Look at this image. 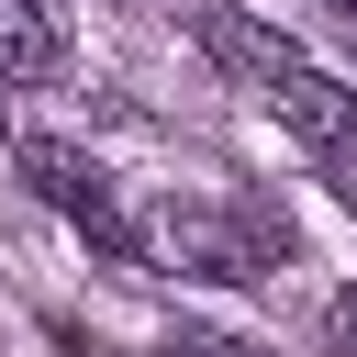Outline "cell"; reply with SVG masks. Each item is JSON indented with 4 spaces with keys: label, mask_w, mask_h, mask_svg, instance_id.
<instances>
[{
    "label": "cell",
    "mask_w": 357,
    "mask_h": 357,
    "mask_svg": "<svg viewBox=\"0 0 357 357\" xmlns=\"http://www.w3.org/2000/svg\"><path fill=\"white\" fill-rule=\"evenodd\" d=\"M145 257L190 268V279H268V257H290L279 212H212V201H167L145 223Z\"/></svg>",
    "instance_id": "cell-1"
},
{
    "label": "cell",
    "mask_w": 357,
    "mask_h": 357,
    "mask_svg": "<svg viewBox=\"0 0 357 357\" xmlns=\"http://www.w3.org/2000/svg\"><path fill=\"white\" fill-rule=\"evenodd\" d=\"M22 178H33V190H45V201L78 223V234H100L112 257H134V223L112 212V178H100L78 145H45V134H22Z\"/></svg>",
    "instance_id": "cell-2"
},
{
    "label": "cell",
    "mask_w": 357,
    "mask_h": 357,
    "mask_svg": "<svg viewBox=\"0 0 357 357\" xmlns=\"http://www.w3.org/2000/svg\"><path fill=\"white\" fill-rule=\"evenodd\" d=\"M190 45H201L234 89H268L279 67H301V45H290L279 22H257V11H234V0H190Z\"/></svg>",
    "instance_id": "cell-3"
},
{
    "label": "cell",
    "mask_w": 357,
    "mask_h": 357,
    "mask_svg": "<svg viewBox=\"0 0 357 357\" xmlns=\"http://www.w3.org/2000/svg\"><path fill=\"white\" fill-rule=\"evenodd\" d=\"M56 67H67V11L56 0H0V89L56 78Z\"/></svg>",
    "instance_id": "cell-4"
},
{
    "label": "cell",
    "mask_w": 357,
    "mask_h": 357,
    "mask_svg": "<svg viewBox=\"0 0 357 357\" xmlns=\"http://www.w3.org/2000/svg\"><path fill=\"white\" fill-rule=\"evenodd\" d=\"M156 357H268V346H245V335H212V324H178Z\"/></svg>",
    "instance_id": "cell-5"
},
{
    "label": "cell",
    "mask_w": 357,
    "mask_h": 357,
    "mask_svg": "<svg viewBox=\"0 0 357 357\" xmlns=\"http://www.w3.org/2000/svg\"><path fill=\"white\" fill-rule=\"evenodd\" d=\"M324 178H335V201L357 212V134H346V145H324Z\"/></svg>",
    "instance_id": "cell-6"
},
{
    "label": "cell",
    "mask_w": 357,
    "mask_h": 357,
    "mask_svg": "<svg viewBox=\"0 0 357 357\" xmlns=\"http://www.w3.org/2000/svg\"><path fill=\"white\" fill-rule=\"evenodd\" d=\"M324 335H335V357H357V290H335V301H324Z\"/></svg>",
    "instance_id": "cell-7"
},
{
    "label": "cell",
    "mask_w": 357,
    "mask_h": 357,
    "mask_svg": "<svg viewBox=\"0 0 357 357\" xmlns=\"http://www.w3.org/2000/svg\"><path fill=\"white\" fill-rule=\"evenodd\" d=\"M335 11H346V22H357V0H335Z\"/></svg>",
    "instance_id": "cell-8"
},
{
    "label": "cell",
    "mask_w": 357,
    "mask_h": 357,
    "mask_svg": "<svg viewBox=\"0 0 357 357\" xmlns=\"http://www.w3.org/2000/svg\"><path fill=\"white\" fill-rule=\"evenodd\" d=\"M346 33H357V22H346Z\"/></svg>",
    "instance_id": "cell-9"
}]
</instances>
